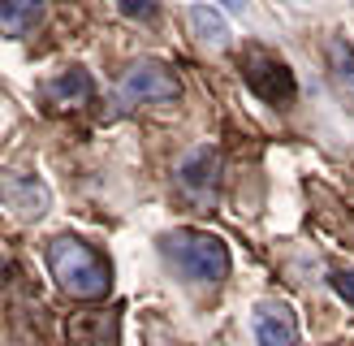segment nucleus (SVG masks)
Returning <instances> with one entry per match:
<instances>
[{
    "label": "nucleus",
    "mask_w": 354,
    "mask_h": 346,
    "mask_svg": "<svg viewBox=\"0 0 354 346\" xmlns=\"http://www.w3.org/2000/svg\"><path fill=\"white\" fill-rule=\"evenodd\" d=\"M91 95H95V82L78 65H69L65 74L44 82V100L52 104V109H82V104H91Z\"/></svg>",
    "instance_id": "8"
},
{
    "label": "nucleus",
    "mask_w": 354,
    "mask_h": 346,
    "mask_svg": "<svg viewBox=\"0 0 354 346\" xmlns=\"http://www.w3.org/2000/svg\"><path fill=\"white\" fill-rule=\"evenodd\" d=\"M0 277H5V260H0Z\"/></svg>",
    "instance_id": "15"
},
{
    "label": "nucleus",
    "mask_w": 354,
    "mask_h": 346,
    "mask_svg": "<svg viewBox=\"0 0 354 346\" xmlns=\"http://www.w3.org/2000/svg\"><path fill=\"white\" fill-rule=\"evenodd\" d=\"M333 286H337V294H342L346 303H354V268L350 273H337V277H333Z\"/></svg>",
    "instance_id": "13"
},
{
    "label": "nucleus",
    "mask_w": 354,
    "mask_h": 346,
    "mask_svg": "<svg viewBox=\"0 0 354 346\" xmlns=\"http://www.w3.org/2000/svg\"><path fill=\"white\" fill-rule=\"evenodd\" d=\"M160 247L173 260V268L199 286H221L229 277V247L207 230H173Z\"/></svg>",
    "instance_id": "2"
},
{
    "label": "nucleus",
    "mask_w": 354,
    "mask_h": 346,
    "mask_svg": "<svg viewBox=\"0 0 354 346\" xmlns=\"http://www.w3.org/2000/svg\"><path fill=\"white\" fill-rule=\"evenodd\" d=\"M117 9L126 17H156V0H117Z\"/></svg>",
    "instance_id": "12"
},
{
    "label": "nucleus",
    "mask_w": 354,
    "mask_h": 346,
    "mask_svg": "<svg viewBox=\"0 0 354 346\" xmlns=\"http://www.w3.org/2000/svg\"><path fill=\"white\" fill-rule=\"evenodd\" d=\"M221 5H225L229 13H242V0H221Z\"/></svg>",
    "instance_id": "14"
},
{
    "label": "nucleus",
    "mask_w": 354,
    "mask_h": 346,
    "mask_svg": "<svg viewBox=\"0 0 354 346\" xmlns=\"http://www.w3.org/2000/svg\"><path fill=\"white\" fill-rule=\"evenodd\" d=\"M186 22H190V30L199 35V44H207V48H229V22L212 9V5H190L186 9Z\"/></svg>",
    "instance_id": "10"
},
{
    "label": "nucleus",
    "mask_w": 354,
    "mask_h": 346,
    "mask_svg": "<svg viewBox=\"0 0 354 346\" xmlns=\"http://www.w3.org/2000/svg\"><path fill=\"white\" fill-rule=\"evenodd\" d=\"M255 342L259 346H298V316L286 303L255 307Z\"/></svg>",
    "instance_id": "7"
},
{
    "label": "nucleus",
    "mask_w": 354,
    "mask_h": 346,
    "mask_svg": "<svg viewBox=\"0 0 354 346\" xmlns=\"http://www.w3.org/2000/svg\"><path fill=\"white\" fill-rule=\"evenodd\" d=\"M48 268L57 277V286L78 303H95L113 290V268L91 242H82L74 234H61L48 242Z\"/></svg>",
    "instance_id": "1"
},
{
    "label": "nucleus",
    "mask_w": 354,
    "mask_h": 346,
    "mask_svg": "<svg viewBox=\"0 0 354 346\" xmlns=\"http://www.w3.org/2000/svg\"><path fill=\"white\" fill-rule=\"evenodd\" d=\"M177 182H182V195L199 208V212H212L216 186H221V156L212 147H194L182 161V169H177Z\"/></svg>",
    "instance_id": "4"
},
{
    "label": "nucleus",
    "mask_w": 354,
    "mask_h": 346,
    "mask_svg": "<svg viewBox=\"0 0 354 346\" xmlns=\"http://www.w3.org/2000/svg\"><path fill=\"white\" fill-rule=\"evenodd\" d=\"M328 61H333V82L346 100H354V48L346 39H333L328 44Z\"/></svg>",
    "instance_id": "11"
},
{
    "label": "nucleus",
    "mask_w": 354,
    "mask_h": 346,
    "mask_svg": "<svg viewBox=\"0 0 354 346\" xmlns=\"http://www.w3.org/2000/svg\"><path fill=\"white\" fill-rule=\"evenodd\" d=\"M44 13H48V0H0V35L22 39L44 22Z\"/></svg>",
    "instance_id": "9"
},
{
    "label": "nucleus",
    "mask_w": 354,
    "mask_h": 346,
    "mask_svg": "<svg viewBox=\"0 0 354 346\" xmlns=\"http://www.w3.org/2000/svg\"><path fill=\"white\" fill-rule=\"evenodd\" d=\"M242 82L251 86L255 100L272 104V109H286V104L294 100V91H298L294 69L281 57H272L268 48H246V57H242Z\"/></svg>",
    "instance_id": "3"
},
{
    "label": "nucleus",
    "mask_w": 354,
    "mask_h": 346,
    "mask_svg": "<svg viewBox=\"0 0 354 346\" xmlns=\"http://www.w3.org/2000/svg\"><path fill=\"white\" fill-rule=\"evenodd\" d=\"M0 195H5V203L13 208L17 217H44L48 212V203H52V190L44 186V178H35V173L26 169H9V173H0Z\"/></svg>",
    "instance_id": "6"
},
{
    "label": "nucleus",
    "mask_w": 354,
    "mask_h": 346,
    "mask_svg": "<svg viewBox=\"0 0 354 346\" xmlns=\"http://www.w3.org/2000/svg\"><path fill=\"white\" fill-rule=\"evenodd\" d=\"M182 95V82L173 78V69L160 61H138L126 78H121V100L126 104H169Z\"/></svg>",
    "instance_id": "5"
}]
</instances>
